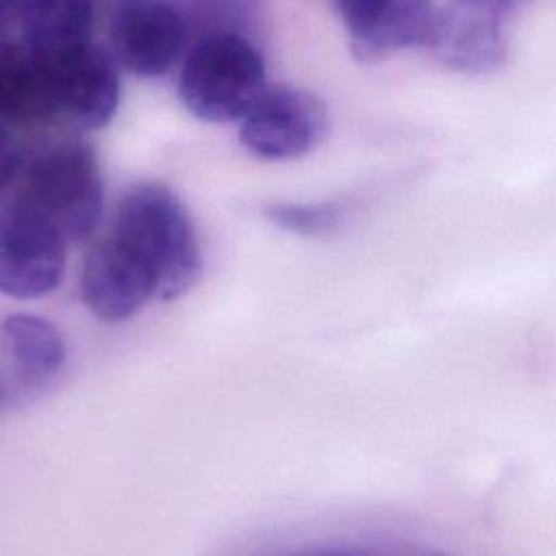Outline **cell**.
<instances>
[{"label": "cell", "mask_w": 556, "mask_h": 556, "mask_svg": "<svg viewBox=\"0 0 556 556\" xmlns=\"http://www.w3.org/2000/svg\"><path fill=\"white\" fill-rule=\"evenodd\" d=\"M63 232L30 204H0V293L35 300L56 289L65 269Z\"/></svg>", "instance_id": "cell-5"}, {"label": "cell", "mask_w": 556, "mask_h": 556, "mask_svg": "<svg viewBox=\"0 0 556 556\" xmlns=\"http://www.w3.org/2000/svg\"><path fill=\"white\" fill-rule=\"evenodd\" d=\"M261 50L239 33H213L191 48L178 74L185 109L204 122L243 119L265 91Z\"/></svg>", "instance_id": "cell-2"}, {"label": "cell", "mask_w": 556, "mask_h": 556, "mask_svg": "<svg viewBox=\"0 0 556 556\" xmlns=\"http://www.w3.org/2000/svg\"><path fill=\"white\" fill-rule=\"evenodd\" d=\"M267 219L289 232L317 237L341 226L345 211L339 202H278L265 208Z\"/></svg>", "instance_id": "cell-14"}, {"label": "cell", "mask_w": 556, "mask_h": 556, "mask_svg": "<svg viewBox=\"0 0 556 556\" xmlns=\"http://www.w3.org/2000/svg\"><path fill=\"white\" fill-rule=\"evenodd\" d=\"M319 556H358V554H352V552H326V554H319Z\"/></svg>", "instance_id": "cell-18"}, {"label": "cell", "mask_w": 556, "mask_h": 556, "mask_svg": "<svg viewBox=\"0 0 556 556\" xmlns=\"http://www.w3.org/2000/svg\"><path fill=\"white\" fill-rule=\"evenodd\" d=\"M7 397H9V391H7V387L0 382V408L4 406V402H7Z\"/></svg>", "instance_id": "cell-17"}, {"label": "cell", "mask_w": 556, "mask_h": 556, "mask_svg": "<svg viewBox=\"0 0 556 556\" xmlns=\"http://www.w3.org/2000/svg\"><path fill=\"white\" fill-rule=\"evenodd\" d=\"M109 39L117 65L139 78H159L182 54L185 20L172 0H119Z\"/></svg>", "instance_id": "cell-9"}, {"label": "cell", "mask_w": 556, "mask_h": 556, "mask_svg": "<svg viewBox=\"0 0 556 556\" xmlns=\"http://www.w3.org/2000/svg\"><path fill=\"white\" fill-rule=\"evenodd\" d=\"M48 115L78 130L104 128L119 104V74L113 54L93 41L43 63Z\"/></svg>", "instance_id": "cell-7"}, {"label": "cell", "mask_w": 556, "mask_h": 556, "mask_svg": "<svg viewBox=\"0 0 556 556\" xmlns=\"http://www.w3.org/2000/svg\"><path fill=\"white\" fill-rule=\"evenodd\" d=\"M26 0H0V35L11 28L15 22L20 24Z\"/></svg>", "instance_id": "cell-16"}, {"label": "cell", "mask_w": 556, "mask_h": 556, "mask_svg": "<svg viewBox=\"0 0 556 556\" xmlns=\"http://www.w3.org/2000/svg\"><path fill=\"white\" fill-rule=\"evenodd\" d=\"M24 169V148L11 124L0 119V193H4Z\"/></svg>", "instance_id": "cell-15"}, {"label": "cell", "mask_w": 556, "mask_h": 556, "mask_svg": "<svg viewBox=\"0 0 556 556\" xmlns=\"http://www.w3.org/2000/svg\"><path fill=\"white\" fill-rule=\"evenodd\" d=\"M93 0H26L22 43L43 63L91 43Z\"/></svg>", "instance_id": "cell-12"}, {"label": "cell", "mask_w": 556, "mask_h": 556, "mask_svg": "<svg viewBox=\"0 0 556 556\" xmlns=\"http://www.w3.org/2000/svg\"><path fill=\"white\" fill-rule=\"evenodd\" d=\"M356 61L374 65L404 50L426 48L437 0H330Z\"/></svg>", "instance_id": "cell-8"}, {"label": "cell", "mask_w": 556, "mask_h": 556, "mask_svg": "<svg viewBox=\"0 0 556 556\" xmlns=\"http://www.w3.org/2000/svg\"><path fill=\"white\" fill-rule=\"evenodd\" d=\"M117 239L130 245L154 271L159 298L187 293L202 274V252L185 202L163 182L128 187L113 215Z\"/></svg>", "instance_id": "cell-1"}, {"label": "cell", "mask_w": 556, "mask_h": 556, "mask_svg": "<svg viewBox=\"0 0 556 556\" xmlns=\"http://www.w3.org/2000/svg\"><path fill=\"white\" fill-rule=\"evenodd\" d=\"M63 361V337L48 319L11 313L0 321V382L9 393L46 384Z\"/></svg>", "instance_id": "cell-11"}, {"label": "cell", "mask_w": 556, "mask_h": 556, "mask_svg": "<svg viewBox=\"0 0 556 556\" xmlns=\"http://www.w3.org/2000/svg\"><path fill=\"white\" fill-rule=\"evenodd\" d=\"M17 200L48 217L67 241H85L104 213V182L93 148L80 139L43 150L26 169Z\"/></svg>", "instance_id": "cell-3"}, {"label": "cell", "mask_w": 556, "mask_h": 556, "mask_svg": "<svg viewBox=\"0 0 556 556\" xmlns=\"http://www.w3.org/2000/svg\"><path fill=\"white\" fill-rule=\"evenodd\" d=\"M515 2H517V4H519V7H521V4H523V2H526V0H515Z\"/></svg>", "instance_id": "cell-19"}, {"label": "cell", "mask_w": 556, "mask_h": 556, "mask_svg": "<svg viewBox=\"0 0 556 556\" xmlns=\"http://www.w3.org/2000/svg\"><path fill=\"white\" fill-rule=\"evenodd\" d=\"M515 0H447L439 4L426 50L439 65L465 76L497 72L508 56Z\"/></svg>", "instance_id": "cell-4"}, {"label": "cell", "mask_w": 556, "mask_h": 556, "mask_svg": "<svg viewBox=\"0 0 556 556\" xmlns=\"http://www.w3.org/2000/svg\"><path fill=\"white\" fill-rule=\"evenodd\" d=\"M80 298L102 321H124L159 295L152 267L122 239L109 235L91 243L80 265Z\"/></svg>", "instance_id": "cell-10"}, {"label": "cell", "mask_w": 556, "mask_h": 556, "mask_svg": "<svg viewBox=\"0 0 556 556\" xmlns=\"http://www.w3.org/2000/svg\"><path fill=\"white\" fill-rule=\"evenodd\" d=\"M0 119L11 126L50 119L43 65L22 41H0Z\"/></svg>", "instance_id": "cell-13"}, {"label": "cell", "mask_w": 556, "mask_h": 556, "mask_svg": "<svg viewBox=\"0 0 556 556\" xmlns=\"http://www.w3.org/2000/svg\"><path fill=\"white\" fill-rule=\"evenodd\" d=\"M328 109L308 89L265 87L239 126L241 146L265 161H289L313 152L328 132Z\"/></svg>", "instance_id": "cell-6"}]
</instances>
